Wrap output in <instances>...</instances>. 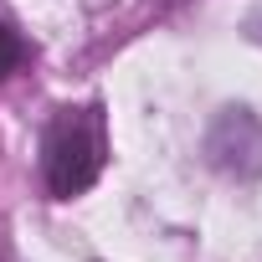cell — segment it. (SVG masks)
<instances>
[{"label": "cell", "instance_id": "2", "mask_svg": "<svg viewBox=\"0 0 262 262\" xmlns=\"http://www.w3.org/2000/svg\"><path fill=\"white\" fill-rule=\"evenodd\" d=\"M206 160L236 180L262 175V118L252 108H221L206 128Z\"/></svg>", "mask_w": 262, "mask_h": 262}, {"label": "cell", "instance_id": "3", "mask_svg": "<svg viewBox=\"0 0 262 262\" xmlns=\"http://www.w3.org/2000/svg\"><path fill=\"white\" fill-rule=\"evenodd\" d=\"M21 57H26V47H21V36H16L11 26H0V77H11V72L21 67Z\"/></svg>", "mask_w": 262, "mask_h": 262}, {"label": "cell", "instance_id": "1", "mask_svg": "<svg viewBox=\"0 0 262 262\" xmlns=\"http://www.w3.org/2000/svg\"><path fill=\"white\" fill-rule=\"evenodd\" d=\"M108 160V128H103V108H62L47 128V144H41V165H47V190L57 201L82 195Z\"/></svg>", "mask_w": 262, "mask_h": 262}]
</instances>
